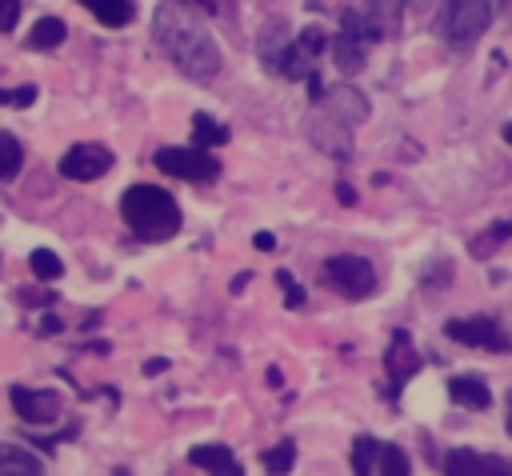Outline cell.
<instances>
[{"mask_svg": "<svg viewBox=\"0 0 512 476\" xmlns=\"http://www.w3.org/2000/svg\"><path fill=\"white\" fill-rule=\"evenodd\" d=\"M368 120V100L364 92L340 84V88H324L316 100H312V112L304 116V132L308 140L332 156V160H352L356 144H352V132Z\"/></svg>", "mask_w": 512, "mask_h": 476, "instance_id": "obj_2", "label": "cell"}, {"mask_svg": "<svg viewBox=\"0 0 512 476\" xmlns=\"http://www.w3.org/2000/svg\"><path fill=\"white\" fill-rule=\"evenodd\" d=\"M336 196H340V204H356V192H352V184H336Z\"/></svg>", "mask_w": 512, "mask_h": 476, "instance_id": "obj_32", "label": "cell"}, {"mask_svg": "<svg viewBox=\"0 0 512 476\" xmlns=\"http://www.w3.org/2000/svg\"><path fill=\"white\" fill-rule=\"evenodd\" d=\"M0 476H48L40 456H32L20 444H0Z\"/></svg>", "mask_w": 512, "mask_h": 476, "instance_id": "obj_15", "label": "cell"}, {"mask_svg": "<svg viewBox=\"0 0 512 476\" xmlns=\"http://www.w3.org/2000/svg\"><path fill=\"white\" fill-rule=\"evenodd\" d=\"M508 236H512V220H500V224H492L484 236H476V240H472V256H476V260L492 256V252H496V248H500Z\"/></svg>", "mask_w": 512, "mask_h": 476, "instance_id": "obj_23", "label": "cell"}, {"mask_svg": "<svg viewBox=\"0 0 512 476\" xmlns=\"http://www.w3.org/2000/svg\"><path fill=\"white\" fill-rule=\"evenodd\" d=\"M8 104H12V108H32V104H36V88H32V84L12 88V92H8Z\"/></svg>", "mask_w": 512, "mask_h": 476, "instance_id": "obj_29", "label": "cell"}, {"mask_svg": "<svg viewBox=\"0 0 512 476\" xmlns=\"http://www.w3.org/2000/svg\"><path fill=\"white\" fill-rule=\"evenodd\" d=\"M496 4H500V0H444L440 20H436V32H440L448 44L464 48V44H472V40L492 24Z\"/></svg>", "mask_w": 512, "mask_h": 476, "instance_id": "obj_4", "label": "cell"}, {"mask_svg": "<svg viewBox=\"0 0 512 476\" xmlns=\"http://www.w3.org/2000/svg\"><path fill=\"white\" fill-rule=\"evenodd\" d=\"M192 8H204V12H212V16H224V12H232V0H188Z\"/></svg>", "mask_w": 512, "mask_h": 476, "instance_id": "obj_30", "label": "cell"}, {"mask_svg": "<svg viewBox=\"0 0 512 476\" xmlns=\"http://www.w3.org/2000/svg\"><path fill=\"white\" fill-rule=\"evenodd\" d=\"M8 400H12V412L24 424H52L60 416V408H64L60 392H48V388H20V384H12Z\"/></svg>", "mask_w": 512, "mask_h": 476, "instance_id": "obj_9", "label": "cell"}, {"mask_svg": "<svg viewBox=\"0 0 512 476\" xmlns=\"http://www.w3.org/2000/svg\"><path fill=\"white\" fill-rule=\"evenodd\" d=\"M112 476H132V472H128V468H116V472H112Z\"/></svg>", "mask_w": 512, "mask_h": 476, "instance_id": "obj_38", "label": "cell"}, {"mask_svg": "<svg viewBox=\"0 0 512 476\" xmlns=\"http://www.w3.org/2000/svg\"><path fill=\"white\" fill-rule=\"evenodd\" d=\"M376 28L368 24V16L360 8H348L340 16V36L332 40V56H336V68L340 72H360L364 60H368V48L376 44Z\"/></svg>", "mask_w": 512, "mask_h": 476, "instance_id": "obj_5", "label": "cell"}, {"mask_svg": "<svg viewBox=\"0 0 512 476\" xmlns=\"http://www.w3.org/2000/svg\"><path fill=\"white\" fill-rule=\"evenodd\" d=\"M40 332H60V320H56V316H44V320H40Z\"/></svg>", "mask_w": 512, "mask_h": 476, "instance_id": "obj_34", "label": "cell"}, {"mask_svg": "<svg viewBox=\"0 0 512 476\" xmlns=\"http://www.w3.org/2000/svg\"><path fill=\"white\" fill-rule=\"evenodd\" d=\"M152 160H156L160 172L180 176V180H192V184H208V180L220 176L216 156H208L204 148H160Z\"/></svg>", "mask_w": 512, "mask_h": 476, "instance_id": "obj_8", "label": "cell"}, {"mask_svg": "<svg viewBox=\"0 0 512 476\" xmlns=\"http://www.w3.org/2000/svg\"><path fill=\"white\" fill-rule=\"evenodd\" d=\"M20 20V0H0V32H12Z\"/></svg>", "mask_w": 512, "mask_h": 476, "instance_id": "obj_28", "label": "cell"}, {"mask_svg": "<svg viewBox=\"0 0 512 476\" xmlns=\"http://www.w3.org/2000/svg\"><path fill=\"white\" fill-rule=\"evenodd\" d=\"M120 216L140 240H172L180 232V204L156 184H132L120 196Z\"/></svg>", "mask_w": 512, "mask_h": 476, "instance_id": "obj_3", "label": "cell"}, {"mask_svg": "<svg viewBox=\"0 0 512 476\" xmlns=\"http://www.w3.org/2000/svg\"><path fill=\"white\" fill-rule=\"evenodd\" d=\"M452 280V260H432V264H424V272H420V284L424 288H444Z\"/></svg>", "mask_w": 512, "mask_h": 476, "instance_id": "obj_26", "label": "cell"}, {"mask_svg": "<svg viewBox=\"0 0 512 476\" xmlns=\"http://www.w3.org/2000/svg\"><path fill=\"white\" fill-rule=\"evenodd\" d=\"M64 36H68V28H64L60 16H40V20L32 24V32H28V48H36V52H52V48L64 44Z\"/></svg>", "mask_w": 512, "mask_h": 476, "instance_id": "obj_18", "label": "cell"}, {"mask_svg": "<svg viewBox=\"0 0 512 476\" xmlns=\"http://www.w3.org/2000/svg\"><path fill=\"white\" fill-rule=\"evenodd\" d=\"M28 268H32V276H36V280H60V276H64L60 256H56V252H48V248H36V252L28 256Z\"/></svg>", "mask_w": 512, "mask_h": 476, "instance_id": "obj_25", "label": "cell"}, {"mask_svg": "<svg viewBox=\"0 0 512 476\" xmlns=\"http://www.w3.org/2000/svg\"><path fill=\"white\" fill-rule=\"evenodd\" d=\"M260 460H264L268 476H288V472H292V464H296V440H280V444H272Z\"/></svg>", "mask_w": 512, "mask_h": 476, "instance_id": "obj_20", "label": "cell"}, {"mask_svg": "<svg viewBox=\"0 0 512 476\" xmlns=\"http://www.w3.org/2000/svg\"><path fill=\"white\" fill-rule=\"evenodd\" d=\"M376 452H380V440L356 436L352 440V472L356 476H376Z\"/></svg>", "mask_w": 512, "mask_h": 476, "instance_id": "obj_21", "label": "cell"}, {"mask_svg": "<svg viewBox=\"0 0 512 476\" xmlns=\"http://www.w3.org/2000/svg\"><path fill=\"white\" fill-rule=\"evenodd\" d=\"M440 468H444V476H512V460L472 452V448H452Z\"/></svg>", "mask_w": 512, "mask_h": 476, "instance_id": "obj_11", "label": "cell"}, {"mask_svg": "<svg viewBox=\"0 0 512 476\" xmlns=\"http://www.w3.org/2000/svg\"><path fill=\"white\" fill-rule=\"evenodd\" d=\"M504 140H508V144H512V120H508V124H504Z\"/></svg>", "mask_w": 512, "mask_h": 476, "instance_id": "obj_37", "label": "cell"}, {"mask_svg": "<svg viewBox=\"0 0 512 476\" xmlns=\"http://www.w3.org/2000/svg\"><path fill=\"white\" fill-rule=\"evenodd\" d=\"M504 424H508V432H512V392H508V420H504Z\"/></svg>", "mask_w": 512, "mask_h": 476, "instance_id": "obj_36", "label": "cell"}, {"mask_svg": "<svg viewBox=\"0 0 512 476\" xmlns=\"http://www.w3.org/2000/svg\"><path fill=\"white\" fill-rule=\"evenodd\" d=\"M104 28H124V24H132V16H136V4L132 0H80Z\"/></svg>", "mask_w": 512, "mask_h": 476, "instance_id": "obj_17", "label": "cell"}, {"mask_svg": "<svg viewBox=\"0 0 512 476\" xmlns=\"http://www.w3.org/2000/svg\"><path fill=\"white\" fill-rule=\"evenodd\" d=\"M164 368H168V360H148V364H144L148 376H156V372H164Z\"/></svg>", "mask_w": 512, "mask_h": 476, "instance_id": "obj_35", "label": "cell"}, {"mask_svg": "<svg viewBox=\"0 0 512 476\" xmlns=\"http://www.w3.org/2000/svg\"><path fill=\"white\" fill-rule=\"evenodd\" d=\"M444 336L468 344V348H484V352H512V336L500 328L496 316H460L444 324Z\"/></svg>", "mask_w": 512, "mask_h": 476, "instance_id": "obj_7", "label": "cell"}, {"mask_svg": "<svg viewBox=\"0 0 512 476\" xmlns=\"http://www.w3.org/2000/svg\"><path fill=\"white\" fill-rule=\"evenodd\" d=\"M112 168V152L104 144H72L60 156V176L64 180H96Z\"/></svg>", "mask_w": 512, "mask_h": 476, "instance_id": "obj_10", "label": "cell"}, {"mask_svg": "<svg viewBox=\"0 0 512 476\" xmlns=\"http://www.w3.org/2000/svg\"><path fill=\"white\" fill-rule=\"evenodd\" d=\"M376 476H412V468H408V456H404V448L400 444H380V452H376Z\"/></svg>", "mask_w": 512, "mask_h": 476, "instance_id": "obj_19", "label": "cell"}, {"mask_svg": "<svg viewBox=\"0 0 512 476\" xmlns=\"http://www.w3.org/2000/svg\"><path fill=\"white\" fill-rule=\"evenodd\" d=\"M416 368H420V356H416L408 332H396L392 344L384 348V372H388V380H392V396L400 392V384H404L408 376H416Z\"/></svg>", "mask_w": 512, "mask_h": 476, "instance_id": "obj_12", "label": "cell"}, {"mask_svg": "<svg viewBox=\"0 0 512 476\" xmlns=\"http://www.w3.org/2000/svg\"><path fill=\"white\" fill-rule=\"evenodd\" d=\"M24 304H52V292H24Z\"/></svg>", "mask_w": 512, "mask_h": 476, "instance_id": "obj_31", "label": "cell"}, {"mask_svg": "<svg viewBox=\"0 0 512 476\" xmlns=\"http://www.w3.org/2000/svg\"><path fill=\"white\" fill-rule=\"evenodd\" d=\"M324 280H328V288H336L348 300H364V296L376 292V268L364 256H352V252L328 256L324 260Z\"/></svg>", "mask_w": 512, "mask_h": 476, "instance_id": "obj_6", "label": "cell"}, {"mask_svg": "<svg viewBox=\"0 0 512 476\" xmlns=\"http://www.w3.org/2000/svg\"><path fill=\"white\" fill-rule=\"evenodd\" d=\"M312 4H320V0H312Z\"/></svg>", "mask_w": 512, "mask_h": 476, "instance_id": "obj_40", "label": "cell"}, {"mask_svg": "<svg viewBox=\"0 0 512 476\" xmlns=\"http://www.w3.org/2000/svg\"><path fill=\"white\" fill-rule=\"evenodd\" d=\"M368 24L376 28V36H396L400 32V16H404V0H368Z\"/></svg>", "mask_w": 512, "mask_h": 476, "instance_id": "obj_16", "label": "cell"}, {"mask_svg": "<svg viewBox=\"0 0 512 476\" xmlns=\"http://www.w3.org/2000/svg\"><path fill=\"white\" fill-rule=\"evenodd\" d=\"M152 36L160 44V52L196 84L216 80L224 56L220 44L212 40V32L204 28V20L184 4V0H164L152 16Z\"/></svg>", "mask_w": 512, "mask_h": 476, "instance_id": "obj_1", "label": "cell"}, {"mask_svg": "<svg viewBox=\"0 0 512 476\" xmlns=\"http://www.w3.org/2000/svg\"><path fill=\"white\" fill-rule=\"evenodd\" d=\"M256 248L272 252V248H276V236H272V232H256Z\"/></svg>", "mask_w": 512, "mask_h": 476, "instance_id": "obj_33", "label": "cell"}, {"mask_svg": "<svg viewBox=\"0 0 512 476\" xmlns=\"http://www.w3.org/2000/svg\"><path fill=\"white\" fill-rule=\"evenodd\" d=\"M508 8H512V0H508Z\"/></svg>", "mask_w": 512, "mask_h": 476, "instance_id": "obj_41", "label": "cell"}, {"mask_svg": "<svg viewBox=\"0 0 512 476\" xmlns=\"http://www.w3.org/2000/svg\"><path fill=\"white\" fill-rule=\"evenodd\" d=\"M192 136H196V148H212V144H224L228 140V128L216 124L208 112H196L192 116Z\"/></svg>", "mask_w": 512, "mask_h": 476, "instance_id": "obj_22", "label": "cell"}, {"mask_svg": "<svg viewBox=\"0 0 512 476\" xmlns=\"http://www.w3.org/2000/svg\"><path fill=\"white\" fill-rule=\"evenodd\" d=\"M276 284L284 288V300H288L292 308H300V304H304V288L296 284V276H292V272H284V268H280V272H276Z\"/></svg>", "mask_w": 512, "mask_h": 476, "instance_id": "obj_27", "label": "cell"}, {"mask_svg": "<svg viewBox=\"0 0 512 476\" xmlns=\"http://www.w3.org/2000/svg\"><path fill=\"white\" fill-rule=\"evenodd\" d=\"M0 104H8V92H4V88H0Z\"/></svg>", "mask_w": 512, "mask_h": 476, "instance_id": "obj_39", "label": "cell"}, {"mask_svg": "<svg viewBox=\"0 0 512 476\" xmlns=\"http://www.w3.org/2000/svg\"><path fill=\"white\" fill-rule=\"evenodd\" d=\"M448 396H452L460 408H468V412H484V408L492 404V392H488L484 376H476V372L452 376V380H448Z\"/></svg>", "mask_w": 512, "mask_h": 476, "instance_id": "obj_13", "label": "cell"}, {"mask_svg": "<svg viewBox=\"0 0 512 476\" xmlns=\"http://www.w3.org/2000/svg\"><path fill=\"white\" fill-rule=\"evenodd\" d=\"M188 460H192L196 468H204L208 476H244V468L236 464L232 448H224V444H196V448L188 452Z\"/></svg>", "mask_w": 512, "mask_h": 476, "instance_id": "obj_14", "label": "cell"}, {"mask_svg": "<svg viewBox=\"0 0 512 476\" xmlns=\"http://www.w3.org/2000/svg\"><path fill=\"white\" fill-rule=\"evenodd\" d=\"M20 164H24V148H20V140L8 136V132H0V180H12V176L20 172Z\"/></svg>", "mask_w": 512, "mask_h": 476, "instance_id": "obj_24", "label": "cell"}]
</instances>
